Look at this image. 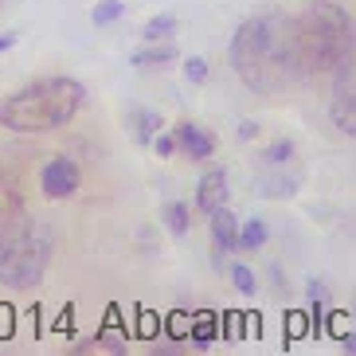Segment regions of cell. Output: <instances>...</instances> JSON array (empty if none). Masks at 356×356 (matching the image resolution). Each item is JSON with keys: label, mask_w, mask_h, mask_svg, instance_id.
Returning a JSON list of instances; mask_svg holds the SVG:
<instances>
[{"label": "cell", "mask_w": 356, "mask_h": 356, "mask_svg": "<svg viewBox=\"0 0 356 356\" xmlns=\"http://www.w3.org/2000/svg\"><path fill=\"white\" fill-rule=\"evenodd\" d=\"M8 47H16V32H0V51H8Z\"/></svg>", "instance_id": "obj_22"}, {"label": "cell", "mask_w": 356, "mask_h": 356, "mask_svg": "<svg viewBox=\"0 0 356 356\" xmlns=\"http://www.w3.org/2000/svg\"><path fill=\"white\" fill-rule=\"evenodd\" d=\"M129 129H134V141H137V145H149V141L161 134V114H157V110L137 106V110H129Z\"/></svg>", "instance_id": "obj_11"}, {"label": "cell", "mask_w": 356, "mask_h": 356, "mask_svg": "<svg viewBox=\"0 0 356 356\" xmlns=\"http://www.w3.org/2000/svg\"><path fill=\"white\" fill-rule=\"evenodd\" d=\"M177 32V16H168V12H161V16H153V20L141 28V35H145V43H157V40H168V35Z\"/></svg>", "instance_id": "obj_16"}, {"label": "cell", "mask_w": 356, "mask_h": 356, "mask_svg": "<svg viewBox=\"0 0 356 356\" xmlns=\"http://www.w3.org/2000/svg\"><path fill=\"white\" fill-rule=\"evenodd\" d=\"M126 16V0H98L95 8H90V20L95 24H118Z\"/></svg>", "instance_id": "obj_17"}, {"label": "cell", "mask_w": 356, "mask_h": 356, "mask_svg": "<svg viewBox=\"0 0 356 356\" xmlns=\"http://www.w3.org/2000/svg\"><path fill=\"white\" fill-rule=\"evenodd\" d=\"M290 40L298 79H321L353 55V12L333 0H309L298 16H290Z\"/></svg>", "instance_id": "obj_2"}, {"label": "cell", "mask_w": 356, "mask_h": 356, "mask_svg": "<svg viewBox=\"0 0 356 356\" xmlns=\"http://www.w3.org/2000/svg\"><path fill=\"white\" fill-rule=\"evenodd\" d=\"M235 231H239V223H235V216H231L227 204L211 211V247H216V266H223V259H227L231 251H239V247H235Z\"/></svg>", "instance_id": "obj_8"}, {"label": "cell", "mask_w": 356, "mask_h": 356, "mask_svg": "<svg viewBox=\"0 0 356 356\" xmlns=\"http://www.w3.org/2000/svg\"><path fill=\"white\" fill-rule=\"evenodd\" d=\"M188 341L196 348H208L220 341V321H216V314H200L196 321L188 325Z\"/></svg>", "instance_id": "obj_13"}, {"label": "cell", "mask_w": 356, "mask_h": 356, "mask_svg": "<svg viewBox=\"0 0 356 356\" xmlns=\"http://www.w3.org/2000/svg\"><path fill=\"white\" fill-rule=\"evenodd\" d=\"M172 137H177V149H184L192 161H208L211 153H216V137L204 126H196V122H180V126L172 129Z\"/></svg>", "instance_id": "obj_7"}, {"label": "cell", "mask_w": 356, "mask_h": 356, "mask_svg": "<svg viewBox=\"0 0 356 356\" xmlns=\"http://www.w3.org/2000/svg\"><path fill=\"white\" fill-rule=\"evenodd\" d=\"M353 74H356V63H353V55H345V59L333 67V102H329L333 126L345 137L356 134V95H353L356 83H353Z\"/></svg>", "instance_id": "obj_5"}, {"label": "cell", "mask_w": 356, "mask_h": 356, "mask_svg": "<svg viewBox=\"0 0 356 356\" xmlns=\"http://www.w3.org/2000/svg\"><path fill=\"white\" fill-rule=\"evenodd\" d=\"M172 59H177V47L168 40H157V43H145L141 51H134L129 63L134 67H165V63H172Z\"/></svg>", "instance_id": "obj_12"}, {"label": "cell", "mask_w": 356, "mask_h": 356, "mask_svg": "<svg viewBox=\"0 0 356 356\" xmlns=\"http://www.w3.org/2000/svg\"><path fill=\"white\" fill-rule=\"evenodd\" d=\"M262 157H266V165H286V161L293 157V141H290V137H278V141H274Z\"/></svg>", "instance_id": "obj_18"}, {"label": "cell", "mask_w": 356, "mask_h": 356, "mask_svg": "<svg viewBox=\"0 0 356 356\" xmlns=\"http://www.w3.org/2000/svg\"><path fill=\"white\" fill-rule=\"evenodd\" d=\"M254 134H259V126H254V122H243V126H239V137H254Z\"/></svg>", "instance_id": "obj_23"}, {"label": "cell", "mask_w": 356, "mask_h": 356, "mask_svg": "<svg viewBox=\"0 0 356 356\" xmlns=\"http://www.w3.org/2000/svg\"><path fill=\"white\" fill-rule=\"evenodd\" d=\"M149 145L157 149V157H172V153H177V137H172V134H157Z\"/></svg>", "instance_id": "obj_21"}, {"label": "cell", "mask_w": 356, "mask_h": 356, "mask_svg": "<svg viewBox=\"0 0 356 356\" xmlns=\"http://www.w3.org/2000/svg\"><path fill=\"white\" fill-rule=\"evenodd\" d=\"M266 239H270V231H266L262 220H247L239 231H235V247H243V251H262Z\"/></svg>", "instance_id": "obj_14"}, {"label": "cell", "mask_w": 356, "mask_h": 356, "mask_svg": "<svg viewBox=\"0 0 356 356\" xmlns=\"http://www.w3.org/2000/svg\"><path fill=\"white\" fill-rule=\"evenodd\" d=\"M79 184H83V168H79V161L74 157H51L47 165H43L40 172V188L47 200H67L79 192Z\"/></svg>", "instance_id": "obj_6"}, {"label": "cell", "mask_w": 356, "mask_h": 356, "mask_svg": "<svg viewBox=\"0 0 356 356\" xmlns=\"http://www.w3.org/2000/svg\"><path fill=\"white\" fill-rule=\"evenodd\" d=\"M223 204H227V172H223V168H211V172H204V177H200L196 208L204 211V216H211V211L223 208Z\"/></svg>", "instance_id": "obj_9"}, {"label": "cell", "mask_w": 356, "mask_h": 356, "mask_svg": "<svg viewBox=\"0 0 356 356\" xmlns=\"http://www.w3.org/2000/svg\"><path fill=\"white\" fill-rule=\"evenodd\" d=\"M86 102V86L71 74H43L0 102V126L8 134H51L74 122Z\"/></svg>", "instance_id": "obj_3"}, {"label": "cell", "mask_w": 356, "mask_h": 356, "mask_svg": "<svg viewBox=\"0 0 356 356\" xmlns=\"http://www.w3.org/2000/svg\"><path fill=\"white\" fill-rule=\"evenodd\" d=\"M165 227L177 235V239H184L192 231V216H188V204H180V200H172V204H165Z\"/></svg>", "instance_id": "obj_15"}, {"label": "cell", "mask_w": 356, "mask_h": 356, "mask_svg": "<svg viewBox=\"0 0 356 356\" xmlns=\"http://www.w3.org/2000/svg\"><path fill=\"white\" fill-rule=\"evenodd\" d=\"M227 59L243 83L259 95H278L298 79L293 67V40L290 16L278 8H262L235 28L227 47Z\"/></svg>", "instance_id": "obj_1"}, {"label": "cell", "mask_w": 356, "mask_h": 356, "mask_svg": "<svg viewBox=\"0 0 356 356\" xmlns=\"http://www.w3.org/2000/svg\"><path fill=\"white\" fill-rule=\"evenodd\" d=\"M55 235L43 223L16 220L12 227L0 231V282L12 290H32L43 282V274L51 266Z\"/></svg>", "instance_id": "obj_4"}, {"label": "cell", "mask_w": 356, "mask_h": 356, "mask_svg": "<svg viewBox=\"0 0 356 356\" xmlns=\"http://www.w3.org/2000/svg\"><path fill=\"white\" fill-rule=\"evenodd\" d=\"M184 79H188V83H204V79H208V59L192 55L188 63H184Z\"/></svg>", "instance_id": "obj_20"}, {"label": "cell", "mask_w": 356, "mask_h": 356, "mask_svg": "<svg viewBox=\"0 0 356 356\" xmlns=\"http://www.w3.org/2000/svg\"><path fill=\"white\" fill-rule=\"evenodd\" d=\"M231 282H235V290L239 293H254V270L251 266H231Z\"/></svg>", "instance_id": "obj_19"}, {"label": "cell", "mask_w": 356, "mask_h": 356, "mask_svg": "<svg viewBox=\"0 0 356 356\" xmlns=\"http://www.w3.org/2000/svg\"><path fill=\"white\" fill-rule=\"evenodd\" d=\"M20 216H24V192L16 184V177L0 168V231L12 227Z\"/></svg>", "instance_id": "obj_10"}]
</instances>
